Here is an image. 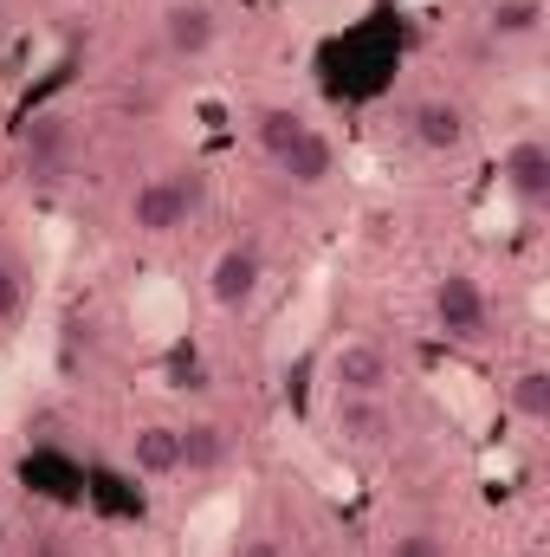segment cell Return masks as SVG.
<instances>
[{
    "mask_svg": "<svg viewBox=\"0 0 550 557\" xmlns=\"http://www.w3.org/2000/svg\"><path fill=\"white\" fill-rule=\"evenodd\" d=\"M227 467V428L221 421H188L182 428V473H221Z\"/></svg>",
    "mask_w": 550,
    "mask_h": 557,
    "instance_id": "7c38bea8",
    "label": "cell"
},
{
    "mask_svg": "<svg viewBox=\"0 0 550 557\" xmlns=\"http://www.w3.org/2000/svg\"><path fill=\"white\" fill-rule=\"evenodd\" d=\"M499 182H505V195L518 201V208H550V143L545 137H518L505 149V162H499Z\"/></svg>",
    "mask_w": 550,
    "mask_h": 557,
    "instance_id": "52a82bcc",
    "label": "cell"
},
{
    "mask_svg": "<svg viewBox=\"0 0 550 557\" xmlns=\"http://www.w3.org/2000/svg\"><path fill=\"white\" fill-rule=\"evenodd\" d=\"M330 434L357 454H383L396 441V416L389 396H330Z\"/></svg>",
    "mask_w": 550,
    "mask_h": 557,
    "instance_id": "8992f818",
    "label": "cell"
},
{
    "mask_svg": "<svg viewBox=\"0 0 550 557\" xmlns=\"http://www.w3.org/2000/svg\"><path fill=\"white\" fill-rule=\"evenodd\" d=\"M214 39H221V20H214L208 0H168L162 7V46L175 59H208Z\"/></svg>",
    "mask_w": 550,
    "mask_h": 557,
    "instance_id": "9c48e42d",
    "label": "cell"
},
{
    "mask_svg": "<svg viewBox=\"0 0 550 557\" xmlns=\"http://www.w3.org/2000/svg\"><path fill=\"white\" fill-rule=\"evenodd\" d=\"M20 305H26V278H20V267L0 253V324H13V318H20Z\"/></svg>",
    "mask_w": 550,
    "mask_h": 557,
    "instance_id": "9a60e30c",
    "label": "cell"
},
{
    "mask_svg": "<svg viewBox=\"0 0 550 557\" xmlns=\"http://www.w3.org/2000/svg\"><path fill=\"white\" fill-rule=\"evenodd\" d=\"M65 162H72V131H65V117H33V124L20 131V169H26V182H59Z\"/></svg>",
    "mask_w": 550,
    "mask_h": 557,
    "instance_id": "30bf717a",
    "label": "cell"
},
{
    "mask_svg": "<svg viewBox=\"0 0 550 557\" xmlns=\"http://www.w3.org/2000/svg\"><path fill=\"white\" fill-rule=\"evenodd\" d=\"M505 403H512V416L525 421V428H550V370H518L512 383H505Z\"/></svg>",
    "mask_w": 550,
    "mask_h": 557,
    "instance_id": "4fadbf2b",
    "label": "cell"
},
{
    "mask_svg": "<svg viewBox=\"0 0 550 557\" xmlns=\"http://www.w3.org/2000/svg\"><path fill=\"white\" fill-rule=\"evenodd\" d=\"M201 201H208V182H201L195 169H162V175L137 182V195H130V227L149 234V240L182 234V227L201 214Z\"/></svg>",
    "mask_w": 550,
    "mask_h": 557,
    "instance_id": "7a4b0ae2",
    "label": "cell"
},
{
    "mask_svg": "<svg viewBox=\"0 0 550 557\" xmlns=\"http://www.w3.org/2000/svg\"><path fill=\"white\" fill-rule=\"evenodd\" d=\"M499 39H532L545 26V0H492V20H486Z\"/></svg>",
    "mask_w": 550,
    "mask_h": 557,
    "instance_id": "5bb4252c",
    "label": "cell"
},
{
    "mask_svg": "<svg viewBox=\"0 0 550 557\" xmlns=\"http://www.w3.org/2000/svg\"><path fill=\"white\" fill-rule=\"evenodd\" d=\"M434 324L453 344H486L492 337V298L473 273H440L434 278Z\"/></svg>",
    "mask_w": 550,
    "mask_h": 557,
    "instance_id": "3957f363",
    "label": "cell"
},
{
    "mask_svg": "<svg viewBox=\"0 0 550 557\" xmlns=\"http://www.w3.org/2000/svg\"><path fill=\"white\" fill-rule=\"evenodd\" d=\"M324 376H330V396H389L396 357H389L376 337H337Z\"/></svg>",
    "mask_w": 550,
    "mask_h": 557,
    "instance_id": "277c9868",
    "label": "cell"
},
{
    "mask_svg": "<svg viewBox=\"0 0 550 557\" xmlns=\"http://www.w3.org/2000/svg\"><path fill=\"white\" fill-rule=\"evenodd\" d=\"M409 137L427 149V156H460L473 143V117L453 104V98H421L409 111Z\"/></svg>",
    "mask_w": 550,
    "mask_h": 557,
    "instance_id": "ba28073f",
    "label": "cell"
},
{
    "mask_svg": "<svg viewBox=\"0 0 550 557\" xmlns=\"http://www.w3.org/2000/svg\"><path fill=\"white\" fill-rule=\"evenodd\" d=\"M389 557H447V545H440L434 532H402V539H396V552H389Z\"/></svg>",
    "mask_w": 550,
    "mask_h": 557,
    "instance_id": "2e32d148",
    "label": "cell"
},
{
    "mask_svg": "<svg viewBox=\"0 0 550 557\" xmlns=\"http://www.w3.org/2000/svg\"><path fill=\"white\" fill-rule=\"evenodd\" d=\"M26 557H72V545H65L59 532H33V539H26Z\"/></svg>",
    "mask_w": 550,
    "mask_h": 557,
    "instance_id": "e0dca14e",
    "label": "cell"
},
{
    "mask_svg": "<svg viewBox=\"0 0 550 557\" xmlns=\"http://www.w3.org/2000/svg\"><path fill=\"white\" fill-rule=\"evenodd\" d=\"M130 467H137L142 480H175L182 473V428L142 421L137 434H130Z\"/></svg>",
    "mask_w": 550,
    "mask_h": 557,
    "instance_id": "8fae6325",
    "label": "cell"
},
{
    "mask_svg": "<svg viewBox=\"0 0 550 557\" xmlns=\"http://www.w3.org/2000/svg\"><path fill=\"white\" fill-rule=\"evenodd\" d=\"M234 557H291L278 539H247V545H234Z\"/></svg>",
    "mask_w": 550,
    "mask_h": 557,
    "instance_id": "ac0fdd59",
    "label": "cell"
},
{
    "mask_svg": "<svg viewBox=\"0 0 550 557\" xmlns=\"http://www.w3.org/2000/svg\"><path fill=\"white\" fill-rule=\"evenodd\" d=\"M253 143L266 149V162H273L291 188H324L337 175V143L324 137L311 117H298V111H260Z\"/></svg>",
    "mask_w": 550,
    "mask_h": 557,
    "instance_id": "6da1fadb",
    "label": "cell"
},
{
    "mask_svg": "<svg viewBox=\"0 0 550 557\" xmlns=\"http://www.w3.org/2000/svg\"><path fill=\"white\" fill-rule=\"evenodd\" d=\"M260 285H266V253H260V240H227V247L208 260V298H214L221 311H247V305L260 298Z\"/></svg>",
    "mask_w": 550,
    "mask_h": 557,
    "instance_id": "5b68a950",
    "label": "cell"
}]
</instances>
